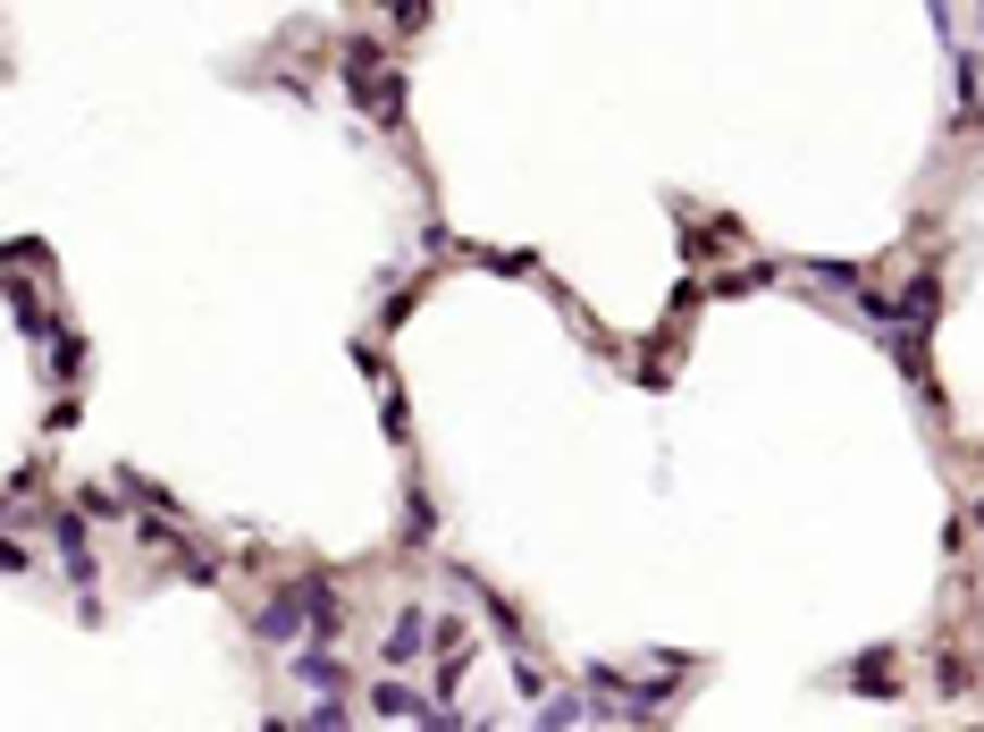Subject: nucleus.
<instances>
[{
    "mask_svg": "<svg viewBox=\"0 0 984 732\" xmlns=\"http://www.w3.org/2000/svg\"><path fill=\"white\" fill-rule=\"evenodd\" d=\"M396 657H421V615H404V632H387V666Z\"/></svg>",
    "mask_w": 984,
    "mask_h": 732,
    "instance_id": "1",
    "label": "nucleus"
}]
</instances>
